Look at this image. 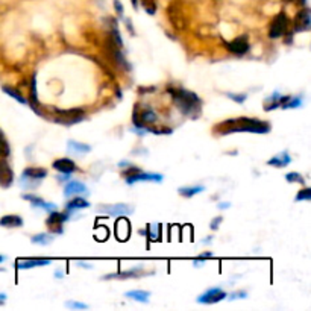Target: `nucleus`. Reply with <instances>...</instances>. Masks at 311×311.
Masks as SVG:
<instances>
[{
    "mask_svg": "<svg viewBox=\"0 0 311 311\" xmlns=\"http://www.w3.org/2000/svg\"><path fill=\"white\" fill-rule=\"evenodd\" d=\"M216 131L222 135L234 134V132H252V134H269L270 123L264 120H258L252 117H238L229 119L216 126Z\"/></svg>",
    "mask_w": 311,
    "mask_h": 311,
    "instance_id": "obj_1",
    "label": "nucleus"
},
{
    "mask_svg": "<svg viewBox=\"0 0 311 311\" xmlns=\"http://www.w3.org/2000/svg\"><path fill=\"white\" fill-rule=\"evenodd\" d=\"M169 94L173 97L176 107L181 110L182 114L191 116L197 114L200 110V99L196 93L187 91L184 88H169Z\"/></svg>",
    "mask_w": 311,
    "mask_h": 311,
    "instance_id": "obj_2",
    "label": "nucleus"
},
{
    "mask_svg": "<svg viewBox=\"0 0 311 311\" xmlns=\"http://www.w3.org/2000/svg\"><path fill=\"white\" fill-rule=\"evenodd\" d=\"M47 176V170L43 167H28L22 175V185L26 188H34Z\"/></svg>",
    "mask_w": 311,
    "mask_h": 311,
    "instance_id": "obj_3",
    "label": "nucleus"
},
{
    "mask_svg": "<svg viewBox=\"0 0 311 311\" xmlns=\"http://www.w3.org/2000/svg\"><path fill=\"white\" fill-rule=\"evenodd\" d=\"M72 219V211L67 210L66 213H58V211H50L46 223L50 229L52 234H63L64 229H63V225Z\"/></svg>",
    "mask_w": 311,
    "mask_h": 311,
    "instance_id": "obj_4",
    "label": "nucleus"
},
{
    "mask_svg": "<svg viewBox=\"0 0 311 311\" xmlns=\"http://www.w3.org/2000/svg\"><path fill=\"white\" fill-rule=\"evenodd\" d=\"M97 211L107 216H126L134 213V206L128 203H113V205H99Z\"/></svg>",
    "mask_w": 311,
    "mask_h": 311,
    "instance_id": "obj_5",
    "label": "nucleus"
},
{
    "mask_svg": "<svg viewBox=\"0 0 311 311\" xmlns=\"http://www.w3.org/2000/svg\"><path fill=\"white\" fill-rule=\"evenodd\" d=\"M226 297H228V293L225 290H222L220 287H211L206 291H203L202 294H199L196 300H197V303L211 305V303H217Z\"/></svg>",
    "mask_w": 311,
    "mask_h": 311,
    "instance_id": "obj_6",
    "label": "nucleus"
},
{
    "mask_svg": "<svg viewBox=\"0 0 311 311\" xmlns=\"http://www.w3.org/2000/svg\"><path fill=\"white\" fill-rule=\"evenodd\" d=\"M287 29H288V19H287L285 13H279L270 25L269 37L270 38H281L282 35H285Z\"/></svg>",
    "mask_w": 311,
    "mask_h": 311,
    "instance_id": "obj_7",
    "label": "nucleus"
},
{
    "mask_svg": "<svg viewBox=\"0 0 311 311\" xmlns=\"http://www.w3.org/2000/svg\"><path fill=\"white\" fill-rule=\"evenodd\" d=\"M132 120H134V125H135L137 128H141V129H146V131H147V125L155 123V122L158 120V117H157V113H155L153 110L146 108V110H143L140 114H138L137 111H134V117H132Z\"/></svg>",
    "mask_w": 311,
    "mask_h": 311,
    "instance_id": "obj_8",
    "label": "nucleus"
},
{
    "mask_svg": "<svg viewBox=\"0 0 311 311\" xmlns=\"http://www.w3.org/2000/svg\"><path fill=\"white\" fill-rule=\"evenodd\" d=\"M163 179H164V176L161 173H147V172H143V170L125 176V181L129 185H132L135 182H140V181L141 182H163Z\"/></svg>",
    "mask_w": 311,
    "mask_h": 311,
    "instance_id": "obj_9",
    "label": "nucleus"
},
{
    "mask_svg": "<svg viewBox=\"0 0 311 311\" xmlns=\"http://www.w3.org/2000/svg\"><path fill=\"white\" fill-rule=\"evenodd\" d=\"M57 114L60 116L58 122L64 123V125H73V123H78L81 120H84V116H85V111L81 110V108H73V110H57Z\"/></svg>",
    "mask_w": 311,
    "mask_h": 311,
    "instance_id": "obj_10",
    "label": "nucleus"
},
{
    "mask_svg": "<svg viewBox=\"0 0 311 311\" xmlns=\"http://www.w3.org/2000/svg\"><path fill=\"white\" fill-rule=\"evenodd\" d=\"M225 47L231 52L234 55H246L249 52V43H247V38L246 37H237L234 38L232 41H228L225 43Z\"/></svg>",
    "mask_w": 311,
    "mask_h": 311,
    "instance_id": "obj_11",
    "label": "nucleus"
},
{
    "mask_svg": "<svg viewBox=\"0 0 311 311\" xmlns=\"http://www.w3.org/2000/svg\"><path fill=\"white\" fill-rule=\"evenodd\" d=\"M311 28V17H309V10L302 8L294 19V32H305L309 31Z\"/></svg>",
    "mask_w": 311,
    "mask_h": 311,
    "instance_id": "obj_12",
    "label": "nucleus"
},
{
    "mask_svg": "<svg viewBox=\"0 0 311 311\" xmlns=\"http://www.w3.org/2000/svg\"><path fill=\"white\" fill-rule=\"evenodd\" d=\"M52 263L50 258H23V260H17V269L25 270V269H34V267H41V266H49Z\"/></svg>",
    "mask_w": 311,
    "mask_h": 311,
    "instance_id": "obj_13",
    "label": "nucleus"
},
{
    "mask_svg": "<svg viewBox=\"0 0 311 311\" xmlns=\"http://www.w3.org/2000/svg\"><path fill=\"white\" fill-rule=\"evenodd\" d=\"M14 182V172L7 161H0V187L8 188Z\"/></svg>",
    "mask_w": 311,
    "mask_h": 311,
    "instance_id": "obj_14",
    "label": "nucleus"
},
{
    "mask_svg": "<svg viewBox=\"0 0 311 311\" xmlns=\"http://www.w3.org/2000/svg\"><path fill=\"white\" fill-rule=\"evenodd\" d=\"M52 166H54L55 170H58V172H61V173H67V175H72V173H75V172L78 170L75 161L70 160V158H60V160H55Z\"/></svg>",
    "mask_w": 311,
    "mask_h": 311,
    "instance_id": "obj_15",
    "label": "nucleus"
},
{
    "mask_svg": "<svg viewBox=\"0 0 311 311\" xmlns=\"http://www.w3.org/2000/svg\"><path fill=\"white\" fill-rule=\"evenodd\" d=\"M87 185L84 182L79 181H69L64 187V196L70 197V196H76V194H84L87 193Z\"/></svg>",
    "mask_w": 311,
    "mask_h": 311,
    "instance_id": "obj_16",
    "label": "nucleus"
},
{
    "mask_svg": "<svg viewBox=\"0 0 311 311\" xmlns=\"http://www.w3.org/2000/svg\"><path fill=\"white\" fill-rule=\"evenodd\" d=\"M23 199L29 200L31 205L37 206V208H41V210H46V211H54L57 208L55 203H49V202H46L44 199H41L35 194H23Z\"/></svg>",
    "mask_w": 311,
    "mask_h": 311,
    "instance_id": "obj_17",
    "label": "nucleus"
},
{
    "mask_svg": "<svg viewBox=\"0 0 311 311\" xmlns=\"http://www.w3.org/2000/svg\"><path fill=\"white\" fill-rule=\"evenodd\" d=\"M116 234H117V237L122 241L128 240V237L131 235V225H129V222L125 217H120L117 220V223H116Z\"/></svg>",
    "mask_w": 311,
    "mask_h": 311,
    "instance_id": "obj_18",
    "label": "nucleus"
},
{
    "mask_svg": "<svg viewBox=\"0 0 311 311\" xmlns=\"http://www.w3.org/2000/svg\"><path fill=\"white\" fill-rule=\"evenodd\" d=\"M0 226L4 228H22L23 226V219L17 214H7L0 219Z\"/></svg>",
    "mask_w": 311,
    "mask_h": 311,
    "instance_id": "obj_19",
    "label": "nucleus"
},
{
    "mask_svg": "<svg viewBox=\"0 0 311 311\" xmlns=\"http://www.w3.org/2000/svg\"><path fill=\"white\" fill-rule=\"evenodd\" d=\"M291 163V158H290V155L288 152H282L279 155H276V157L270 158L267 161V166H273V167H285Z\"/></svg>",
    "mask_w": 311,
    "mask_h": 311,
    "instance_id": "obj_20",
    "label": "nucleus"
},
{
    "mask_svg": "<svg viewBox=\"0 0 311 311\" xmlns=\"http://www.w3.org/2000/svg\"><path fill=\"white\" fill-rule=\"evenodd\" d=\"M54 240H55V234H52V232H41V234H35L31 237V241L40 246H47Z\"/></svg>",
    "mask_w": 311,
    "mask_h": 311,
    "instance_id": "obj_21",
    "label": "nucleus"
},
{
    "mask_svg": "<svg viewBox=\"0 0 311 311\" xmlns=\"http://www.w3.org/2000/svg\"><path fill=\"white\" fill-rule=\"evenodd\" d=\"M90 206V202L85 200L84 197H75L72 200H69L66 203V210H70V211H76V210H84V208H88Z\"/></svg>",
    "mask_w": 311,
    "mask_h": 311,
    "instance_id": "obj_22",
    "label": "nucleus"
},
{
    "mask_svg": "<svg viewBox=\"0 0 311 311\" xmlns=\"http://www.w3.org/2000/svg\"><path fill=\"white\" fill-rule=\"evenodd\" d=\"M125 296L129 297V299H134V300H137V302L147 303V302H149V297H150V293L146 291V290H132V291H126Z\"/></svg>",
    "mask_w": 311,
    "mask_h": 311,
    "instance_id": "obj_23",
    "label": "nucleus"
},
{
    "mask_svg": "<svg viewBox=\"0 0 311 311\" xmlns=\"http://www.w3.org/2000/svg\"><path fill=\"white\" fill-rule=\"evenodd\" d=\"M140 234L147 235L149 240H158L161 237V225H147L146 231L140 229Z\"/></svg>",
    "mask_w": 311,
    "mask_h": 311,
    "instance_id": "obj_24",
    "label": "nucleus"
},
{
    "mask_svg": "<svg viewBox=\"0 0 311 311\" xmlns=\"http://www.w3.org/2000/svg\"><path fill=\"white\" fill-rule=\"evenodd\" d=\"M31 108L37 114H41L40 110H38V94H37V81H35V76L32 78V82H31Z\"/></svg>",
    "mask_w": 311,
    "mask_h": 311,
    "instance_id": "obj_25",
    "label": "nucleus"
},
{
    "mask_svg": "<svg viewBox=\"0 0 311 311\" xmlns=\"http://www.w3.org/2000/svg\"><path fill=\"white\" fill-rule=\"evenodd\" d=\"M205 188L202 187V185H194V187H181L179 188V194L181 196H184V197H187V199H190V197H193V196H196V194H199V193H202Z\"/></svg>",
    "mask_w": 311,
    "mask_h": 311,
    "instance_id": "obj_26",
    "label": "nucleus"
},
{
    "mask_svg": "<svg viewBox=\"0 0 311 311\" xmlns=\"http://www.w3.org/2000/svg\"><path fill=\"white\" fill-rule=\"evenodd\" d=\"M69 149L76 152V153H88L91 150V147L88 144H84V143H79V141H75V140H70L69 141Z\"/></svg>",
    "mask_w": 311,
    "mask_h": 311,
    "instance_id": "obj_27",
    "label": "nucleus"
},
{
    "mask_svg": "<svg viewBox=\"0 0 311 311\" xmlns=\"http://www.w3.org/2000/svg\"><path fill=\"white\" fill-rule=\"evenodd\" d=\"M2 90H4V91H5V93L8 94V96H11L13 99H16L17 102L23 103V105H28V100H26V99H25V97L22 96V93H20V91H17L16 88H13V87H7V85H5V87H4Z\"/></svg>",
    "mask_w": 311,
    "mask_h": 311,
    "instance_id": "obj_28",
    "label": "nucleus"
},
{
    "mask_svg": "<svg viewBox=\"0 0 311 311\" xmlns=\"http://www.w3.org/2000/svg\"><path fill=\"white\" fill-rule=\"evenodd\" d=\"M10 153H11V147H10L5 135L0 132V157L7 158V157H10Z\"/></svg>",
    "mask_w": 311,
    "mask_h": 311,
    "instance_id": "obj_29",
    "label": "nucleus"
},
{
    "mask_svg": "<svg viewBox=\"0 0 311 311\" xmlns=\"http://www.w3.org/2000/svg\"><path fill=\"white\" fill-rule=\"evenodd\" d=\"M285 181H287V182H296V184H300V185L305 184V179H303L302 175L297 173V172H290V173H287V175H285Z\"/></svg>",
    "mask_w": 311,
    "mask_h": 311,
    "instance_id": "obj_30",
    "label": "nucleus"
},
{
    "mask_svg": "<svg viewBox=\"0 0 311 311\" xmlns=\"http://www.w3.org/2000/svg\"><path fill=\"white\" fill-rule=\"evenodd\" d=\"M309 199H311V188H308V187H305V188L299 190V193H297V194H296V197H294V200H296V202H302V200L308 202Z\"/></svg>",
    "mask_w": 311,
    "mask_h": 311,
    "instance_id": "obj_31",
    "label": "nucleus"
},
{
    "mask_svg": "<svg viewBox=\"0 0 311 311\" xmlns=\"http://www.w3.org/2000/svg\"><path fill=\"white\" fill-rule=\"evenodd\" d=\"M302 105V97H290L284 105H282V108L284 110H290V108H297V107H300Z\"/></svg>",
    "mask_w": 311,
    "mask_h": 311,
    "instance_id": "obj_32",
    "label": "nucleus"
},
{
    "mask_svg": "<svg viewBox=\"0 0 311 311\" xmlns=\"http://www.w3.org/2000/svg\"><path fill=\"white\" fill-rule=\"evenodd\" d=\"M141 5L147 11V14H155V11H157V4H155V0H141Z\"/></svg>",
    "mask_w": 311,
    "mask_h": 311,
    "instance_id": "obj_33",
    "label": "nucleus"
},
{
    "mask_svg": "<svg viewBox=\"0 0 311 311\" xmlns=\"http://www.w3.org/2000/svg\"><path fill=\"white\" fill-rule=\"evenodd\" d=\"M226 96L234 100L235 103H244L246 99H247V94H234V93H226Z\"/></svg>",
    "mask_w": 311,
    "mask_h": 311,
    "instance_id": "obj_34",
    "label": "nucleus"
},
{
    "mask_svg": "<svg viewBox=\"0 0 311 311\" xmlns=\"http://www.w3.org/2000/svg\"><path fill=\"white\" fill-rule=\"evenodd\" d=\"M66 305H67L69 308H76V309H87V308H88L87 303H82V302H73V300L66 302Z\"/></svg>",
    "mask_w": 311,
    "mask_h": 311,
    "instance_id": "obj_35",
    "label": "nucleus"
},
{
    "mask_svg": "<svg viewBox=\"0 0 311 311\" xmlns=\"http://www.w3.org/2000/svg\"><path fill=\"white\" fill-rule=\"evenodd\" d=\"M229 297H231V300H235V299H238V297H241V299H244V297H247V291H234V293H231L229 294Z\"/></svg>",
    "mask_w": 311,
    "mask_h": 311,
    "instance_id": "obj_36",
    "label": "nucleus"
},
{
    "mask_svg": "<svg viewBox=\"0 0 311 311\" xmlns=\"http://www.w3.org/2000/svg\"><path fill=\"white\" fill-rule=\"evenodd\" d=\"M114 8H116L117 14L122 17V16H123V7H122V2H120V0H114Z\"/></svg>",
    "mask_w": 311,
    "mask_h": 311,
    "instance_id": "obj_37",
    "label": "nucleus"
},
{
    "mask_svg": "<svg viewBox=\"0 0 311 311\" xmlns=\"http://www.w3.org/2000/svg\"><path fill=\"white\" fill-rule=\"evenodd\" d=\"M220 223H222V217H216V219H214V220L211 222L210 228H211V229H217Z\"/></svg>",
    "mask_w": 311,
    "mask_h": 311,
    "instance_id": "obj_38",
    "label": "nucleus"
},
{
    "mask_svg": "<svg viewBox=\"0 0 311 311\" xmlns=\"http://www.w3.org/2000/svg\"><path fill=\"white\" fill-rule=\"evenodd\" d=\"M210 256H213V253H211V252H205V253H200V255L196 258V260H202V261H203L205 258H210Z\"/></svg>",
    "mask_w": 311,
    "mask_h": 311,
    "instance_id": "obj_39",
    "label": "nucleus"
},
{
    "mask_svg": "<svg viewBox=\"0 0 311 311\" xmlns=\"http://www.w3.org/2000/svg\"><path fill=\"white\" fill-rule=\"evenodd\" d=\"M284 2H288V4L297 2V4H300V5H305V2H306V0H284Z\"/></svg>",
    "mask_w": 311,
    "mask_h": 311,
    "instance_id": "obj_40",
    "label": "nucleus"
},
{
    "mask_svg": "<svg viewBox=\"0 0 311 311\" xmlns=\"http://www.w3.org/2000/svg\"><path fill=\"white\" fill-rule=\"evenodd\" d=\"M229 206H231V203L226 202V203H220V205H219V208H220V210H225V208H229Z\"/></svg>",
    "mask_w": 311,
    "mask_h": 311,
    "instance_id": "obj_41",
    "label": "nucleus"
},
{
    "mask_svg": "<svg viewBox=\"0 0 311 311\" xmlns=\"http://www.w3.org/2000/svg\"><path fill=\"white\" fill-rule=\"evenodd\" d=\"M5 299H7V294L5 293H0V305L5 302Z\"/></svg>",
    "mask_w": 311,
    "mask_h": 311,
    "instance_id": "obj_42",
    "label": "nucleus"
},
{
    "mask_svg": "<svg viewBox=\"0 0 311 311\" xmlns=\"http://www.w3.org/2000/svg\"><path fill=\"white\" fill-rule=\"evenodd\" d=\"M132 5H134L135 10H138V2H137V0H132Z\"/></svg>",
    "mask_w": 311,
    "mask_h": 311,
    "instance_id": "obj_43",
    "label": "nucleus"
},
{
    "mask_svg": "<svg viewBox=\"0 0 311 311\" xmlns=\"http://www.w3.org/2000/svg\"><path fill=\"white\" fill-rule=\"evenodd\" d=\"M4 260H5V256H4V255H0V263H2Z\"/></svg>",
    "mask_w": 311,
    "mask_h": 311,
    "instance_id": "obj_44",
    "label": "nucleus"
}]
</instances>
